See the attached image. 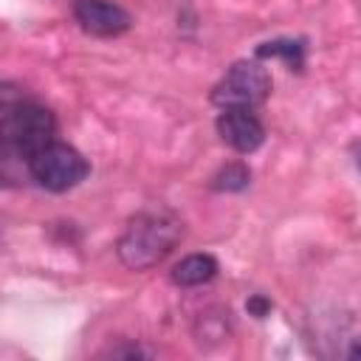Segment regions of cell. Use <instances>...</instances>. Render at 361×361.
Here are the masks:
<instances>
[{
  "instance_id": "1",
  "label": "cell",
  "mask_w": 361,
  "mask_h": 361,
  "mask_svg": "<svg viewBox=\"0 0 361 361\" xmlns=\"http://www.w3.org/2000/svg\"><path fill=\"white\" fill-rule=\"evenodd\" d=\"M56 118L48 107L31 99H8L0 107V149L6 161H28L54 141Z\"/></svg>"
},
{
  "instance_id": "2",
  "label": "cell",
  "mask_w": 361,
  "mask_h": 361,
  "mask_svg": "<svg viewBox=\"0 0 361 361\" xmlns=\"http://www.w3.org/2000/svg\"><path fill=\"white\" fill-rule=\"evenodd\" d=\"M183 223L166 209H144L130 217L121 240L118 259L133 271L155 268L180 240Z\"/></svg>"
},
{
  "instance_id": "3",
  "label": "cell",
  "mask_w": 361,
  "mask_h": 361,
  "mask_svg": "<svg viewBox=\"0 0 361 361\" xmlns=\"http://www.w3.org/2000/svg\"><path fill=\"white\" fill-rule=\"evenodd\" d=\"M271 93V73L257 59L234 62L212 87V102L220 107H257Z\"/></svg>"
},
{
  "instance_id": "4",
  "label": "cell",
  "mask_w": 361,
  "mask_h": 361,
  "mask_svg": "<svg viewBox=\"0 0 361 361\" xmlns=\"http://www.w3.org/2000/svg\"><path fill=\"white\" fill-rule=\"evenodd\" d=\"M28 172L31 178L48 189V192H68L76 183H82L90 172L87 161L68 144L51 141L48 147H42L31 161H28Z\"/></svg>"
},
{
  "instance_id": "5",
  "label": "cell",
  "mask_w": 361,
  "mask_h": 361,
  "mask_svg": "<svg viewBox=\"0 0 361 361\" xmlns=\"http://www.w3.org/2000/svg\"><path fill=\"white\" fill-rule=\"evenodd\" d=\"M217 135L234 152H254L265 141V127L248 107H223L217 116Z\"/></svg>"
},
{
  "instance_id": "6",
  "label": "cell",
  "mask_w": 361,
  "mask_h": 361,
  "mask_svg": "<svg viewBox=\"0 0 361 361\" xmlns=\"http://www.w3.org/2000/svg\"><path fill=\"white\" fill-rule=\"evenodd\" d=\"M73 17L87 34L96 37H118L130 28V14L113 0H76Z\"/></svg>"
},
{
  "instance_id": "7",
  "label": "cell",
  "mask_w": 361,
  "mask_h": 361,
  "mask_svg": "<svg viewBox=\"0 0 361 361\" xmlns=\"http://www.w3.org/2000/svg\"><path fill=\"white\" fill-rule=\"evenodd\" d=\"M172 282L180 288H197L217 276V259L212 254H189L172 268Z\"/></svg>"
},
{
  "instance_id": "8",
  "label": "cell",
  "mask_w": 361,
  "mask_h": 361,
  "mask_svg": "<svg viewBox=\"0 0 361 361\" xmlns=\"http://www.w3.org/2000/svg\"><path fill=\"white\" fill-rule=\"evenodd\" d=\"M257 56L259 59L279 56V59H285V65L290 71H299L305 65V42L302 39H271V42L257 45Z\"/></svg>"
},
{
  "instance_id": "9",
  "label": "cell",
  "mask_w": 361,
  "mask_h": 361,
  "mask_svg": "<svg viewBox=\"0 0 361 361\" xmlns=\"http://www.w3.org/2000/svg\"><path fill=\"white\" fill-rule=\"evenodd\" d=\"M248 183H251V172L240 161H231V164L220 166L217 175L212 178V189H217V192H240Z\"/></svg>"
},
{
  "instance_id": "10",
  "label": "cell",
  "mask_w": 361,
  "mask_h": 361,
  "mask_svg": "<svg viewBox=\"0 0 361 361\" xmlns=\"http://www.w3.org/2000/svg\"><path fill=\"white\" fill-rule=\"evenodd\" d=\"M245 307H248V313L251 316H257V319H262L268 310H271V299H265V296H259V293H254L248 302H245Z\"/></svg>"
},
{
  "instance_id": "11",
  "label": "cell",
  "mask_w": 361,
  "mask_h": 361,
  "mask_svg": "<svg viewBox=\"0 0 361 361\" xmlns=\"http://www.w3.org/2000/svg\"><path fill=\"white\" fill-rule=\"evenodd\" d=\"M347 355H350V358H355V361L361 358V338H355V341H353V347L347 350Z\"/></svg>"
},
{
  "instance_id": "12",
  "label": "cell",
  "mask_w": 361,
  "mask_h": 361,
  "mask_svg": "<svg viewBox=\"0 0 361 361\" xmlns=\"http://www.w3.org/2000/svg\"><path fill=\"white\" fill-rule=\"evenodd\" d=\"M355 164H358V169H361V147H358V152H355Z\"/></svg>"
}]
</instances>
